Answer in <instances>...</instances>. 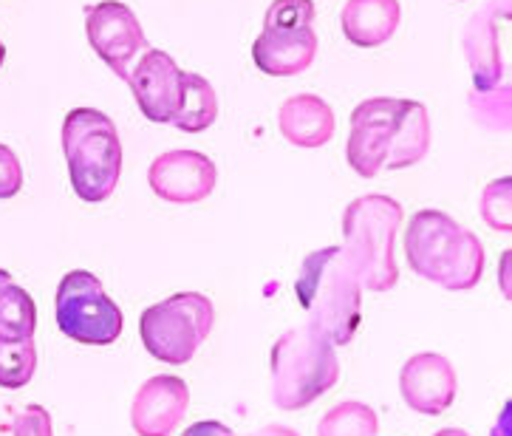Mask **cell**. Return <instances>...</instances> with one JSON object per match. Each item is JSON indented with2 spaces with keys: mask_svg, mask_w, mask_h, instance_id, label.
Returning a JSON list of instances; mask_svg holds the SVG:
<instances>
[{
  "mask_svg": "<svg viewBox=\"0 0 512 436\" xmlns=\"http://www.w3.org/2000/svg\"><path fill=\"white\" fill-rule=\"evenodd\" d=\"M428 151L430 117L422 102L371 97L351 111L346 156L357 176L374 179L385 168H413Z\"/></svg>",
  "mask_w": 512,
  "mask_h": 436,
  "instance_id": "1",
  "label": "cell"
},
{
  "mask_svg": "<svg viewBox=\"0 0 512 436\" xmlns=\"http://www.w3.org/2000/svg\"><path fill=\"white\" fill-rule=\"evenodd\" d=\"M411 269L447 292H467L484 275V244L442 210H419L405 230Z\"/></svg>",
  "mask_w": 512,
  "mask_h": 436,
  "instance_id": "2",
  "label": "cell"
},
{
  "mask_svg": "<svg viewBox=\"0 0 512 436\" xmlns=\"http://www.w3.org/2000/svg\"><path fill=\"white\" fill-rule=\"evenodd\" d=\"M295 292L312 326L329 335L334 346L351 343L360 326L363 286L348 264L343 247H326L306 255Z\"/></svg>",
  "mask_w": 512,
  "mask_h": 436,
  "instance_id": "3",
  "label": "cell"
},
{
  "mask_svg": "<svg viewBox=\"0 0 512 436\" xmlns=\"http://www.w3.org/2000/svg\"><path fill=\"white\" fill-rule=\"evenodd\" d=\"M402 224V204L382 193H368L348 204L343 213L348 264L368 292H388L399 281L397 230Z\"/></svg>",
  "mask_w": 512,
  "mask_h": 436,
  "instance_id": "4",
  "label": "cell"
},
{
  "mask_svg": "<svg viewBox=\"0 0 512 436\" xmlns=\"http://www.w3.org/2000/svg\"><path fill=\"white\" fill-rule=\"evenodd\" d=\"M340 380V360L329 335L312 323L283 332L272 349V403L281 411H300Z\"/></svg>",
  "mask_w": 512,
  "mask_h": 436,
  "instance_id": "5",
  "label": "cell"
},
{
  "mask_svg": "<svg viewBox=\"0 0 512 436\" xmlns=\"http://www.w3.org/2000/svg\"><path fill=\"white\" fill-rule=\"evenodd\" d=\"M63 153L74 193L88 204L114 196L122 176V139L114 119L97 108H74L63 122Z\"/></svg>",
  "mask_w": 512,
  "mask_h": 436,
  "instance_id": "6",
  "label": "cell"
},
{
  "mask_svg": "<svg viewBox=\"0 0 512 436\" xmlns=\"http://www.w3.org/2000/svg\"><path fill=\"white\" fill-rule=\"evenodd\" d=\"M213 301L201 292H179L142 312L139 335L156 360L184 366L213 332Z\"/></svg>",
  "mask_w": 512,
  "mask_h": 436,
  "instance_id": "7",
  "label": "cell"
},
{
  "mask_svg": "<svg viewBox=\"0 0 512 436\" xmlns=\"http://www.w3.org/2000/svg\"><path fill=\"white\" fill-rule=\"evenodd\" d=\"M317 57L314 0H275L252 43V60L266 77H298Z\"/></svg>",
  "mask_w": 512,
  "mask_h": 436,
  "instance_id": "8",
  "label": "cell"
},
{
  "mask_svg": "<svg viewBox=\"0 0 512 436\" xmlns=\"http://www.w3.org/2000/svg\"><path fill=\"white\" fill-rule=\"evenodd\" d=\"M54 315L60 332L83 346H111L125 329L122 309L88 269H71L57 286Z\"/></svg>",
  "mask_w": 512,
  "mask_h": 436,
  "instance_id": "9",
  "label": "cell"
},
{
  "mask_svg": "<svg viewBox=\"0 0 512 436\" xmlns=\"http://www.w3.org/2000/svg\"><path fill=\"white\" fill-rule=\"evenodd\" d=\"M85 34H88L91 49L97 51V57L122 80H128L133 60L142 57V51L148 49V37L139 17L128 3H119V0H102V3L88 6Z\"/></svg>",
  "mask_w": 512,
  "mask_h": 436,
  "instance_id": "10",
  "label": "cell"
},
{
  "mask_svg": "<svg viewBox=\"0 0 512 436\" xmlns=\"http://www.w3.org/2000/svg\"><path fill=\"white\" fill-rule=\"evenodd\" d=\"M139 111L153 125H170L179 114L184 91V71L162 49H145L131 68L128 80Z\"/></svg>",
  "mask_w": 512,
  "mask_h": 436,
  "instance_id": "11",
  "label": "cell"
},
{
  "mask_svg": "<svg viewBox=\"0 0 512 436\" xmlns=\"http://www.w3.org/2000/svg\"><path fill=\"white\" fill-rule=\"evenodd\" d=\"M218 170L207 153L167 151L148 170L150 190L170 204H199L215 190Z\"/></svg>",
  "mask_w": 512,
  "mask_h": 436,
  "instance_id": "12",
  "label": "cell"
},
{
  "mask_svg": "<svg viewBox=\"0 0 512 436\" xmlns=\"http://www.w3.org/2000/svg\"><path fill=\"white\" fill-rule=\"evenodd\" d=\"M399 391L411 411L425 414V417H439L456 400V391H459L456 369L445 354H413L402 366Z\"/></svg>",
  "mask_w": 512,
  "mask_h": 436,
  "instance_id": "13",
  "label": "cell"
},
{
  "mask_svg": "<svg viewBox=\"0 0 512 436\" xmlns=\"http://www.w3.org/2000/svg\"><path fill=\"white\" fill-rule=\"evenodd\" d=\"M190 405V388L182 377L159 374L136 391L131 425L139 436H170L182 425Z\"/></svg>",
  "mask_w": 512,
  "mask_h": 436,
  "instance_id": "14",
  "label": "cell"
},
{
  "mask_svg": "<svg viewBox=\"0 0 512 436\" xmlns=\"http://www.w3.org/2000/svg\"><path fill=\"white\" fill-rule=\"evenodd\" d=\"M278 128L295 148H323L334 136V111L317 94H295L281 105Z\"/></svg>",
  "mask_w": 512,
  "mask_h": 436,
  "instance_id": "15",
  "label": "cell"
},
{
  "mask_svg": "<svg viewBox=\"0 0 512 436\" xmlns=\"http://www.w3.org/2000/svg\"><path fill=\"white\" fill-rule=\"evenodd\" d=\"M399 20V0H348L340 15V26L351 46L377 49L397 34Z\"/></svg>",
  "mask_w": 512,
  "mask_h": 436,
  "instance_id": "16",
  "label": "cell"
},
{
  "mask_svg": "<svg viewBox=\"0 0 512 436\" xmlns=\"http://www.w3.org/2000/svg\"><path fill=\"white\" fill-rule=\"evenodd\" d=\"M218 119V97L215 88L201 74L184 71V91L179 102V114L173 117V128H179L184 134H201L207 128H213Z\"/></svg>",
  "mask_w": 512,
  "mask_h": 436,
  "instance_id": "17",
  "label": "cell"
},
{
  "mask_svg": "<svg viewBox=\"0 0 512 436\" xmlns=\"http://www.w3.org/2000/svg\"><path fill=\"white\" fill-rule=\"evenodd\" d=\"M37 329V306L34 298L15 284V278L0 269V337L26 340Z\"/></svg>",
  "mask_w": 512,
  "mask_h": 436,
  "instance_id": "18",
  "label": "cell"
},
{
  "mask_svg": "<svg viewBox=\"0 0 512 436\" xmlns=\"http://www.w3.org/2000/svg\"><path fill=\"white\" fill-rule=\"evenodd\" d=\"M377 431H380L377 411L357 400L334 405L317 425V436H377Z\"/></svg>",
  "mask_w": 512,
  "mask_h": 436,
  "instance_id": "19",
  "label": "cell"
},
{
  "mask_svg": "<svg viewBox=\"0 0 512 436\" xmlns=\"http://www.w3.org/2000/svg\"><path fill=\"white\" fill-rule=\"evenodd\" d=\"M34 371H37L34 337H26V340L0 337V386L12 388V391L29 386Z\"/></svg>",
  "mask_w": 512,
  "mask_h": 436,
  "instance_id": "20",
  "label": "cell"
},
{
  "mask_svg": "<svg viewBox=\"0 0 512 436\" xmlns=\"http://www.w3.org/2000/svg\"><path fill=\"white\" fill-rule=\"evenodd\" d=\"M510 179H498L481 193V216L496 230V233H510Z\"/></svg>",
  "mask_w": 512,
  "mask_h": 436,
  "instance_id": "21",
  "label": "cell"
},
{
  "mask_svg": "<svg viewBox=\"0 0 512 436\" xmlns=\"http://www.w3.org/2000/svg\"><path fill=\"white\" fill-rule=\"evenodd\" d=\"M12 434L15 436H54L49 411L43 405H26L12 414Z\"/></svg>",
  "mask_w": 512,
  "mask_h": 436,
  "instance_id": "22",
  "label": "cell"
},
{
  "mask_svg": "<svg viewBox=\"0 0 512 436\" xmlns=\"http://www.w3.org/2000/svg\"><path fill=\"white\" fill-rule=\"evenodd\" d=\"M23 187V168L17 153L0 142V199H15Z\"/></svg>",
  "mask_w": 512,
  "mask_h": 436,
  "instance_id": "23",
  "label": "cell"
},
{
  "mask_svg": "<svg viewBox=\"0 0 512 436\" xmlns=\"http://www.w3.org/2000/svg\"><path fill=\"white\" fill-rule=\"evenodd\" d=\"M182 436H235L232 428L227 425H221V422H196V425H190Z\"/></svg>",
  "mask_w": 512,
  "mask_h": 436,
  "instance_id": "24",
  "label": "cell"
},
{
  "mask_svg": "<svg viewBox=\"0 0 512 436\" xmlns=\"http://www.w3.org/2000/svg\"><path fill=\"white\" fill-rule=\"evenodd\" d=\"M252 436H300L298 431H292L289 425H266L261 431H255Z\"/></svg>",
  "mask_w": 512,
  "mask_h": 436,
  "instance_id": "25",
  "label": "cell"
},
{
  "mask_svg": "<svg viewBox=\"0 0 512 436\" xmlns=\"http://www.w3.org/2000/svg\"><path fill=\"white\" fill-rule=\"evenodd\" d=\"M433 436H470V434L462 431V428H442V431H436Z\"/></svg>",
  "mask_w": 512,
  "mask_h": 436,
  "instance_id": "26",
  "label": "cell"
},
{
  "mask_svg": "<svg viewBox=\"0 0 512 436\" xmlns=\"http://www.w3.org/2000/svg\"><path fill=\"white\" fill-rule=\"evenodd\" d=\"M3 60H6V46H3V40H0V68H3Z\"/></svg>",
  "mask_w": 512,
  "mask_h": 436,
  "instance_id": "27",
  "label": "cell"
}]
</instances>
